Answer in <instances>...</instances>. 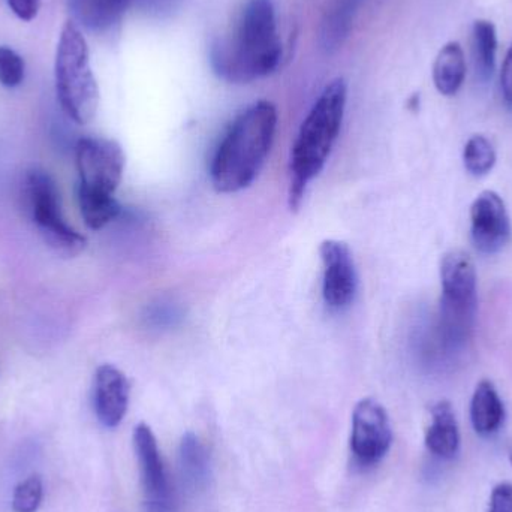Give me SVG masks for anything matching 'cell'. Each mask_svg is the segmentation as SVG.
<instances>
[{"label":"cell","instance_id":"obj_1","mask_svg":"<svg viewBox=\"0 0 512 512\" xmlns=\"http://www.w3.org/2000/svg\"><path fill=\"white\" fill-rule=\"evenodd\" d=\"M282 44L271 0H249L230 38L213 48L216 74L230 83H251L276 71Z\"/></svg>","mask_w":512,"mask_h":512},{"label":"cell","instance_id":"obj_2","mask_svg":"<svg viewBox=\"0 0 512 512\" xmlns=\"http://www.w3.org/2000/svg\"><path fill=\"white\" fill-rule=\"evenodd\" d=\"M276 128L273 102H255L239 114L213 156V188L221 194H234L251 186L270 153Z\"/></svg>","mask_w":512,"mask_h":512},{"label":"cell","instance_id":"obj_3","mask_svg":"<svg viewBox=\"0 0 512 512\" xmlns=\"http://www.w3.org/2000/svg\"><path fill=\"white\" fill-rule=\"evenodd\" d=\"M348 87L343 78L327 84L307 114L291 150L289 207L298 210L307 186L319 176L339 137Z\"/></svg>","mask_w":512,"mask_h":512},{"label":"cell","instance_id":"obj_4","mask_svg":"<svg viewBox=\"0 0 512 512\" xmlns=\"http://www.w3.org/2000/svg\"><path fill=\"white\" fill-rule=\"evenodd\" d=\"M54 75L57 99L66 116L77 125L92 122L101 95L90 68L89 45L74 21H66L60 33Z\"/></svg>","mask_w":512,"mask_h":512},{"label":"cell","instance_id":"obj_5","mask_svg":"<svg viewBox=\"0 0 512 512\" xmlns=\"http://www.w3.org/2000/svg\"><path fill=\"white\" fill-rule=\"evenodd\" d=\"M441 322L439 330L451 348H460L471 339L477 318V271L466 252H448L441 264Z\"/></svg>","mask_w":512,"mask_h":512},{"label":"cell","instance_id":"obj_6","mask_svg":"<svg viewBox=\"0 0 512 512\" xmlns=\"http://www.w3.org/2000/svg\"><path fill=\"white\" fill-rule=\"evenodd\" d=\"M26 195L33 222L51 251L63 258H75L86 251V237L63 219L59 189L47 171L35 168L27 174Z\"/></svg>","mask_w":512,"mask_h":512},{"label":"cell","instance_id":"obj_7","mask_svg":"<svg viewBox=\"0 0 512 512\" xmlns=\"http://www.w3.org/2000/svg\"><path fill=\"white\" fill-rule=\"evenodd\" d=\"M78 188L114 195L125 171V152L117 141L107 138H81L75 147Z\"/></svg>","mask_w":512,"mask_h":512},{"label":"cell","instance_id":"obj_8","mask_svg":"<svg viewBox=\"0 0 512 512\" xmlns=\"http://www.w3.org/2000/svg\"><path fill=\"white\" fill-rule=\"evenodd\" d=\"M393 444L390 418L381 403L363 399L352 414L351 451L363 468L378 465Z\"/></svg>","mask_w":512,"mask_h":512},{"label":"cell","instance_id":"obj_9","mask_svg":"<svg viewBox=\"0 0 512 512\" xmlns=\"http://www.w3.org/2000/svg\"><path fill=\"white\" fill-rule=\"evenodd\" d=\"M144 501L149 512H176V498L152 429L141 423L134 430Z\"/></svg>","mask_w":512,"mask_h":512},{"label":"cell","instance_id":"obj_10","mask_svg":"<svg viewBox=\"0 0 512 512\" xmlns=\"http://www.w3.org/2000/svg\"><path fill=\"white\" fill-rule=\"evenodd\" d=\"M324 280L322 297L328 309L342 312L354 301L357 292V271L348 245L339 240H325L319 246Z\"/></svg>","mask_w":512,"mask_h":512},{"label":"cell","instance_id":"obj_11","mask_svg":"<svg viewBox=\"0 0 512 512\" xmlns=\"http://www.w3.org/2000/svg\"><path fill=\"white\" fill-rule=\"evenodd\" d=\"M471 236L475 248L487 255L498 254L510 242V216L496 192H483L472 204Z\"/></svg>","mask_w":512,"mask_h":512},{"label":"cell","instance_id":"obj_12","mask_svg":"<svg viewBox=\"0 0 512 512\" xmlns=\"http://www.w3.org/2000/svg\"><path fill=\"white\" fill-rule=\"evenodd\" d=\"M131 385L122 370L111 364L96 369L93 381V408L99 423L114 429L122 423L128 412Z\"/></svg>","mask_w":512,"mask_h":512},{"label":"cell","instance_id":"obj_13","mask_svg":"<svg viewBox=\"0 0 512 512\" xmlns=\"http://www.w3.org/2000/svg\"><path fill=\"white\" fill-rule=\"evenodd\" d=\"M432 423L426 433V447L441 459H453L460 448L459 424L453 406L441 400L432 406Z\"/></svg>","mask_w":512,"mask_h":512},{"label":"cell","instance_id":"obj_14","mask_svg":"<svg viewBox=\"0 0 512 512\" xmlns=\"http://www.w3.org/2000/svg\"><path fill=\"white\" fill-rule=\"evenodd\" d=\"M505 420L504 402L495 385L481 381L475 388L471 400V421L475 432L481 436H492L501 429Z\"/></svg>","mask_w":512,"mask_h":512},{"label":"cell","instance_id":"obj_15","mask_svg":"<svg viewBox=\"0 0 512 512\" xmlns=\"http://www.w3.org/2000/svg\"><path fill=\"white\" fill-rule=\"evenodd\" d=\"M179 468L186 487L194 492L206 489L212 475L210 454L194 433H186L180 442Z\"/></svg>","mask_w":512,"mask_h":512},{"label":"cell","instance_id":"obj_16","mask_svg":"<svg viewBox=\"0 0 512 512\" xmlns=\"http://www.w3.org/2000/svg\"><path fill=\"white\" fill-rule=\"evenodd\" d=\"M466 77L465 53L459 42H448L436 56L433 81L441 95L454 96L463 86Z\"/></svg>","mask_w":512,"mask_h":512},{"label":"cell","instance_id":"obj_17","mask_svg":"<svg viewBox=\"0 0 512 512\" xmlns=\"http://www.w3.org/2000/svg\"><path fill=\"white\" fill-rule=\"evenodd\" d=\"M78 203L90 230H101L120 215V204L114 195L78 188Z\"/></svg>","mask_w":512,"mask_h":512},{"label":"cell","instance_id":"obj_18","mask_svg":"<svg viewBox=\"0 0 512 512\" xmlns=\"http://www.w3.org/2000/svg\"><path fill=\"white\" fill-rule=\"evenodd\" d=\"M496 50H498V38H496L495 24L492 21L477 20L472 29V51H474L475 68L481 80H489L495 71Z\"/></svg>","mask_w":512,"mask_h":512},{"label":"cell","instance_id":"obj_19","mask_svg":"<svg viewBox=\"0 0 512 512\" xmlns=\"http://www.w3.org/2000/svg\"><path fill=\"white\" fill-rule=\"evenodd\" d=\"M74 5L84 26L102 30L113 26L122 18L128 0H74Z\"/></svg>","mask_w":512,"mask_h":512},{"label":"cell","instance_id":"obj_20","mask_svg":"<svg viewBox=\"0 0 512 512\" xmlns=\"http://www.w3.org/2000/svg\"><path fill=\"white\" fill-rule=\"evenodd\" d=\"M463 162L472 176H486L496 164L495 147L484 135H474L463 150Z\"/></svg>","mask_w":512,"mask_h":512},{"label":"cell","instance_id":"obj_21","mask_svg":"<svg viewBox=\"0 0 512 512\" xmlns=\"http://www.w3.org/2000/svg\"><path fill=\"white\" fill-rule=\"evenodd\" d=\"M358 0H340L339 5L331 12L330 20L325 23L324 38L331 48L333 45L342 42L348 33L351 17L354 15V9L357 8Z\"/></svg>","mask_w":512,"mask_h":512},{"label":"cell","instance_id":"obj_22","mask_svg":"<svg viewBox=\"0 0 512 512\" xmlns=\"http://www.w3.org/2000/svg\"><path fill=\"white\" fill-rule=\"evenodd\" d=\"M42 493V480L39 475H32L21 481L14 490L12 496V510L14 512H36L41 507Z\"/></svg>","mask_w":512,"mask_h":512},{"label":"cell","instance_id":"obj_23","mask_svg":"<svg viewBox=\"0 0 512 512\" xmlns=\"http://www.w3.org/2000/svg\"><path fill=\"white\" fill-rule=\"evenodd\" d=\"M24 80V62L14 50L0 47V84L14 89Z\"/></svg>","mask_w":512,"mask_h":512},{"label":"cell","instance_id":"obj_24","mask_svg":"<svg viewBox=\"0 0 512 512\" xmlns=\"http://www.w3.org/2000/svg\"><path fill=\"white\" fill-rule=\"evenodd\" d=\"M489 512H512V484L501 483L493 489Z\"/></svg>","mask_w":512,"mask_h":512},{"label":"cell","instance_id":"obj_25","mask_svg":"<svg viewBox=\"0 0 512 512\" xmlns=\"http://www.w3.org/2000/svg\"><path fill=\"white\" fill-rule=\"evenodd\" d=\"M6 2L11 11L23 21H32L41 8V0H6Z\"/></svg>","mask_w":512,"mask_h":512},{"label":"cell","instance_id":"obj_26","mask_svg":"<svg viewBox=\"0 0 512 512\" xmlns=\"http://www.w3.org/2000/svg\"><path fill=\"white\" fill-rule=\"evenodd\" d=\"M501 89L505 102L512 107V44L502 65Z\"/></svg>","mask_w":512,"mask_h":512}]
</instances>
